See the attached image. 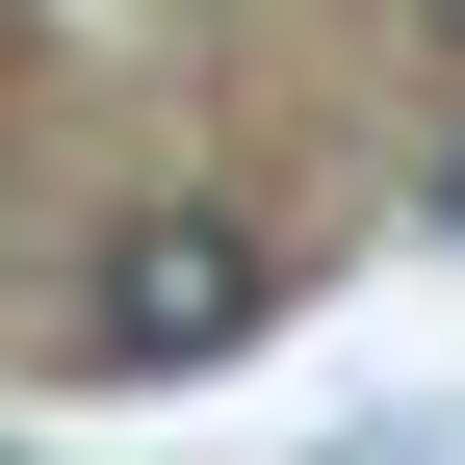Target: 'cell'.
Here are the masks:
<instances>
[{"label": "cell", "instance_id": "cell-3", "mask_svg": "<svg viewBox=\"0 0 465 465\" xmlns=\"http://www.w3.org/2000/svg\"><path fill=\"white\" fill-rule=\"evenodd\" d=\"M440 26H465V0H440Z\"/></svg>", "mask_w": 465, "mask_h": 465}, {"label": "cell", "instance_id": "cell-1", "mask_svg": "<svg viewBox=\"0 0 465 465\" xmlns=\"http://www.w3.org/2000/svg\"><path fill=\"white\" fill-rule=\"evenodd\" d=\"M259 311H284V259H259V207H207V182L104 207V259H78V362L104 388H207Z\"/></svg>", "mask_w": 465, "mask_h": 465}, {"label": "cell", "instance_id": "cell-2", "mask_svg": "<svg viewBox=\"0 0 465 465\" xmlns=\"http://www.w3.org/2000/svg\"><path fill=\"white\" fill-rule=\"evenodd\" d=\"M440 232H465V155H440Z\"/></svg>", "mask_w": 465, "mask_h": 465}]
</instances>
